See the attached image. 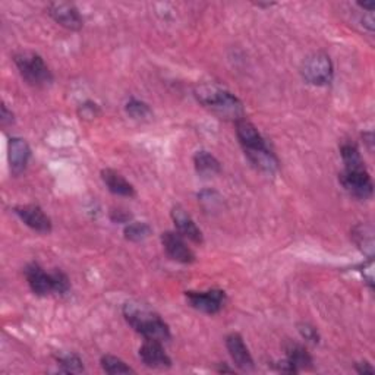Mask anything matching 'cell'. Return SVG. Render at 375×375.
<instances>
[{
    "label": "cell",
    "instance_id": "1",
    "mask_svg": "<svg viewBox=\"0 0 375 375\" xmlns=\"http://www.w3.org/2000/svg\"><path fill=\"white\" fill-rule=\"evenodd\" d=\"M123 316L128 324L146 340L163 343L171 336L169 326L160 319V315L141 304L128 302L123 307Z\"/></svg>",
    "mask_w": 375,
    "mask_h": 375
},
{
    "label": "cell",
    "instance_id": "2",
    "mask_svg": "<svg viewBox=\"0 0 375 375\" xmlns=\"http://www.w3.org/2000/svg\"><path fill=\"white\" fill-rule=\"evenodd\" d=\"M195 97L206 109L211 110L222 119H232L236 122L243 118V106L240 100L219 85H199L195 90Z\"/></svg>",
    "mask_w": 375,
    "mask_h": 375
},
{
    "label": "cell",
    "instance_id": "3",
    "mask_svg": "<svg viewBox=\"0 0 375 375\" xmlns=\"http://www.w3.org/2000/svg\"><path fill=\"white\" fill-rule=\"evenodd\" d=\"M21 77L33 86H46L52 84L53 75L45 59L34 52H20L13 56Z\"/></svg>",
    "mask_w": 375,
    "mask_h": 375
},
{
    "label": "cell",
    "instance_id": "4",
    "mask_svg": "<svg viewBox=\"0 0 375 375\" xmlns=\"http://www.w3.org/2000/svg\"><path fill=\"white\" fill-rule=\"evenodd\" d=\"M302 77L312 85L316 86H323L331 82L333 79V62H331L330 56L319 52V53H312L308 56L304 61V65H302Z\"/></svg>",
    "mask_w": 375,
    "mask_h": 375
},
{
    "label": "cell",
    "instance_id": "5",
    "mask_svg": "<svg viewBox=\"0 0 375 375\" xmlns=\"http://www.w3.org/2000/svg\"><path fill=\"white\" fill-rule=\"evenodd\" d=\"M339 181L344 190L358 199H369L372 197L374 185L365 167L344 169L340 173Z\"/></svg>",
    "mask_w": 375,
    "mask_h": 375
},
{
    "label": "cell",
    "instance_id": "6",
    "mask_svg": "<svg viewBox=\"0 0 375 375\" xmlns=\"http://www.w3.org/2000/svg\"><path fill=\"white\" fill-rule=\"evenodd\" d=\"M190 305L204 314H217L226 302V293L220 289H211L207 292H186Z\"/></svg>",
    "mask_w": 375,
    "mask_h": 375
},
{
    "label": "cell",
    "instance_id": "7",
    "mask_svg": "<svg viewBox=\"0 0 375 375\" xmlns=\"http://www.w3.org/2000/svg\"><path fill=\"white\" fill-rule=\"evenodd\" d=\"M162 243L166 254L181 264H191L195 261L194 251L188 247L183 236L178 232H164L162 235Z\"/></svg>",
    "mask_w": 375,
    "mask_h": 375
},
{
    "label": "cell",
    "instance_id": "8",
    "mask_svg": "<svg viewBox=\"0 0 375 375\" xmlns=\"http://www.w3.org/2000/svg\"><path fill=\"white\" fill-rule=\"evenodd\" d=\"M49 15L66 30L79 31L84 26V20L79 10L72 5L65 2H56L49 5Z\"/></svg>",
    "mask_w": 375,
    "mask_h": 375
},
{
    "label": "cell",
    "instance_id": "9",
    "mask_svg": "<svg viewBox=\"0 0 375 375\" xmlns=\"http://www.w3.org/2000/svg\"><path fill=\"white\" fill-rule=\"evenodd\" d=\"M13 211H15V214L28 227L36 230V232L38 234L52 232V220L38 206H34V204L18 206L13 208Z\"/></svg>",
    "mask_w": 375,
    "mask_h": 375
},
{
    "label": "cell",
    "instance_id": "10",
    "mask_svg": "<svg viewBox=\"0 0 375 375\" xmlns=\"http://www.w3.org/2000/svg\"><path fill=\"white\" fill-rule=\"evenodd\" d=\"M24 274L28 284L31 287V291L37 296H47L50 293H54L52 273H46L45 268L40 264L37 263L28 264L24 270Z\"/></svg>",
    "mask_w": 375,
    "mask_h": 375
},
{
    "label": "cell",
    "instance_id": "11",
    "mask_svg": "<svg viewBox=\"0 0 375 375\" xmlns=\"http://www.w3.org/2000/svg\"><path fill=\"white\" fill-rule=\"evenodd\" d=\"M9 164H10V171L13 176H20L21 173L25 171L28 162H30L31 157V148L28 146L26 141L18 137H13L9 139Z\"/></svg>",
    "mask_w": 375,
    "mask_h": 375
},
{
    "label": "cell",
    "instance_id": "12",
    "mask_svg": "<svg viewBox=\"0 0 375 375\" xmlns=\"http://www.w3.org/2000/svg\"><path fill=\"white\" fill-rule=\"evenodd\" d=\"M236 125V135L240 142L243 151H254L267 147V144L263 138V135L258 132V129L254 123L247 121L245 118L235 122Z\"/></svg>",
    "mask_w": 375,
    "mask_h": 375
},
{
    "label": "cell",
    "instance_id": "13",
    "mask_svg": "<svg viewBox=\"0 0 375 375\" xmlns=\"http://www.w3.org/2000/svg\"><path fill=\"white\" fill-rule=\"evenodd\" d=\"M226 348L229 351L230 358L234 359L235 365L242 371H252L254 369V359L245 344L243 339L238 333H232L226 337Z\"/></svg>",
    "mask_w": 375,
    "mask_h": 375
},
{
    "label": "cell",
    "instance_id": "14",
    "mask_svg": "<svg viewBox=\"0 0 375 375\" xmlns=\"http://www.w3.org/2000/svg\"><path fill=\"white\" fill-rule=\"evenodd\" d=\"M139 358L144 364L150 368H169L171 365V359L163 349L160 342L146 340L139 348Z\"/></svg>",
    "mask_w": 375,
    "mask_h": 375
},
{
    "label": "cell",
    "instance_id": "15",
    "mask_svg": "<svg viewBox=\"0 0 375 375\" xmlns=\"http://www.w3.org/2000/svg\"><path fill=\"white\" fill-rule=\"evenodd\" d=\"M171 219L175 222V226L178 229V234H181L183 238L190 239L195 243H203V232L195 224L192 217L186 213V210L181 206H175L171 208Z\"/></svg>",
    "mask_w": 375,
    "mask_h": 375
},
{
    "label": "cell",
    "instance_id": "16",
    "mask_svg": "<svg viewBox=\"0 0 375 375\" xmlns=\"http://www.w3.org/2000/svg\"><path fill=\"white\" fill-rule=\"evenodd\" d=\"M102 179L105 185L107 186V190L119 197H126V198H132L135 197V188L132 183H129L119 171L113 170V169H105L102 171Z\"/></svg>",
    "mask_w": 375,
    "mask_h": 375
},
{
    "label": "cell",
    "instance_id": "17",
    "mask_svg": "<svg viewBox=\"0 0 375 375\" xmlns=\"http://www.w3.org/2000/svg\"><path fill=\"white\" fill-rule=\"evenodd\" d=\"M245 155L248 157V160L258 169L264 173H274L279 170V158L276 157L268 147L254 150V151H247Z\"/></svg>",
    "mask_w": 375,
    "mask_h": 375
},
{
    "label": "cell",
    "instance_id": "18",
    "mask_svg": "<svg viewBox=\"0 0 375 375\" xmlns=\"http://www.w3.org/2000/svg\"><path fill=\"white\" fill-rule=\"evenodd\" d=\"M194 164H195L198 175L204 178L215 176L222 171L220 162L208 151H198L194 157Z\"/></svg>",
    "mask_w": 375,
    "mask_h": 375
},
{
    "label": "cell",
    "instance_id": "19",
    "mask_svg": "<svg viewBox=\"0 0 375 375\" xmlns=\"http://www.w3.org/2000/svg\"><path fill=\"white\" fill-rule=\"evenodd\" d=\"M352 239L356 243V247L372 258L374 252V230L369 224L359 223L352 229Z\"/></svg>",
    "mask_w": 375,
    "mask_h": 375
},
{
    "label": "cell",
    "instance_id": "20",
    "mask_svg": "<svg viewBox=\"0 0 375 375\" xmlns=\"http://www.w3.org/2000/svg\"><path fill=\"white\" fill-rule=\"evenodd\" d=\"M286 356L291 364H293L298 369L311 368L312 367V356L309 352L299 343L289 342L286 344Z\"/></svg>",
    "mask_w": 375,
    "mask_h": 375
},
{
    "label": "cell",
    "instance_id": "21",
    "mask_svg": "<svg viewBox=\"0 0 375 375\" xmlns=\"http://www.w3.org/2000/svg\"><path fill=\"white\" fill-rule=\"evenodd\" d=\"M340 154L344 163V169H359L365 167V163L360 157L359 148L356 147V144L353 142H343L340 147Z\"/></svg>",
    "mask_w": 375,
    "mask_h": 375
},
{
    "label": "cell",
    "instance_id": "22",
    "mask_svg": "<svg viewBox=\"0 0 375 375\" xmlns=\"http://www.w3.org/2000/svg\"><path fill=\"white\" fill-rule=\"evenodd\" d=\"M151 232H153V229L147 223H138V222L129 223L123 230L125 238L131 242L146 240L151 235Z\"/></svg>",
    "mask_w": 375,
    "mask_h": 375
},
{
    "label": "cell",
    "instance_id": "23",
    "mask_svg": "<svg viewBox=\"0 0 375 375\" xmlns=\"http://www.w3.org/2000/svg\"><path fill=\"white\" fill-rule=\"evenodd\" d=\"M102 367L107 374H131L134 369L131 367H128L122 359L112 356V355H105L102 358Z\"/></svg>",
    "mask_w": 375,
    "mask_h": 375
},
{
    "label": "cell",
    "instance_id": "24",
    "mask_svg": "<svg viewBox=\"0 0 375 375\" xmlns=\"http://www.w3.org/2000/svg\"><path fill=\"white\" fill-rule=\"evenodd\" d=\"M57 362H59V367H61L62 372L79 374V372L84 371L82 360L79 359V356H77L74 353H68V355L59 356V358H57Z\"/></svg>",
    "mask_w": 375,
    "mask_h": 375
},
{
    "label": "cell",
    "instance_id": "25",
    "mask_svg": "<svg viewBox=\"0 0 375 375\" xmlns=\"http://www.w3.org/2000/svg\"><path fill=\"white\" fill-rule=\"evenodd\" d=\"M126 113L131 116L132 119H148L151 116V109L148 105L144 102H139V100H129L126 103Z\"/></svg>",
    "mask_w": 375,
    "mask_h": 375
},
{
    "label": "cell",
    "instance_id": "26",
    "mask_svg": "<svg viewBox=\"0 0 375 375\" xmlns=\"http://www.w3.org/2000/svg\"><path fill=\"white\" fill-rule=\"evenodd\" d=\"M53 276V287H54V293L57 295H65L70 289V282L68 279L66 274L61 270H54L52 273Z\"/></svg>",
    "mask_w": 375,
    "mask_h": 375
},
{
    "label": "cell",
    "instance_id": "27",
    "mask_svg": "<svg viewBox=\"0 0 375 375\" xmlns=\"http://www.w3.org/2000/svg\"><path fill=\"white\" fill-rule=\"evenodd\" d=\"M298 330H299V333L300 336L304 337L305 340L311 342V343H319L320 342V335H319V331H316V328L308 323H300L298 326Z\"/></svg>",
    "mask_w": 375,
    "mask_h": 375
},
{
    "label": "cell",
    "instance_id": "28",
    "mask_svg": "<svg viewBox=\"0 0 375 375\" xmlns=\"http://www.w3.org/2000/svg\"><path fill=\"white\" fill-rule=\"evenodd\" d=\"M360 273H362L367 284L372 289L374 287V259L372 258H368V261L364 263V266L360 267Z\"/></svg>",
    "mask_w": 375,
    "mask_h": 375
},
{
    "label": "cell",
    "instance_id": "29",
    "mask_svg": "<svg viewBox=\"0 0 375 375\" xmlns=\"http://www.w3.org/2000/svg\"><path fill=\"white\" fill-rule=\"evenodd\" d=\"M110 217H112V220H113L114 223H128L129 219H131V214H129V213L125 211V210L118 208V210H113V211H112Z\"/></svg>",
    "mask_w": 375,
    "mask_h": 375
},
{
    "label": "cell",
    "instance_id": "30",
    "mask_svg": "<svg viewBox=\"0 0 375 375\" xmlns=\"http://www.w3.org/2000/svg\"><path fill=\"white\" fill-rule=\"evenodd\" d=\"M0 121H2V125L3 126L13 123V113L9 112L5 105L2 106V116H0Z\"/></svg>",
    "mask_w": 375,
    "mask_h": 375
},
{
    "label": "cell",
    "instance_id": "31",
    "mask_svg": "<svg viewBox=\"0 0 375 375\" xmlns=\"http://www.w3.org/2000/svg\"><path fill=\"white\" fill-rule=\"evenodd\" d=\"M356 371L359 374H372L374 372V368L368 362H360V364L356 365Z\"/></svg>",
    "mask_w": 375,
    "mask_h": 375
},
{
    "label": "cell",
    "instance_id": "32",
    "mask_svg": "<svg viewBox=\"0 0 375 375\" xmlns=\"http://www.w3.org/2000/svg\"><path fill=\"white\" fill-rule=\"evenodd\" d=\"M364 139H367L365 142L369 146V150H372V146H371V144H372V134H371V132H369V134H365V135H364Z\"/></svg>",
    "mask_w": 375,
    "mask_h": 375
}]
</instances>
